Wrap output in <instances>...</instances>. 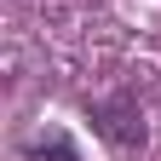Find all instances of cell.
Instances as JSON below:
<instances>
[]
</instances>
